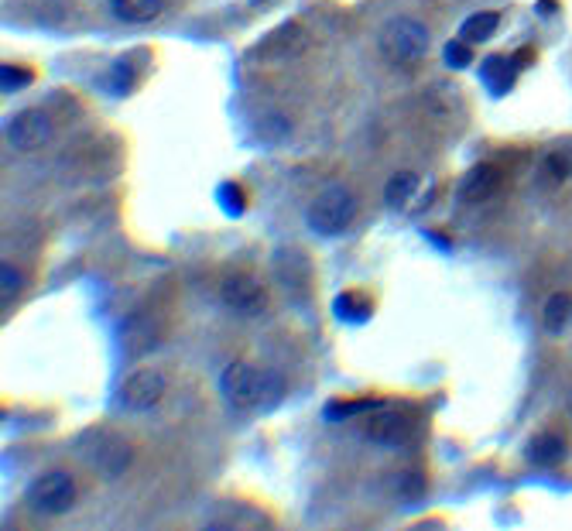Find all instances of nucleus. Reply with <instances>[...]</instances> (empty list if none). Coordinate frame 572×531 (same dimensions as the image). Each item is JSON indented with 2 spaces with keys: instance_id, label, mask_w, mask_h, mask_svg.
Returning a JSON list of instances; mask_svg holds the SVG:
<instances>
[{
  "instance_id": "nucleus-2",
  "label": "nucleus",
  "mask_w": 572,
  "mask_h": 531,
  "mask_svg": "<svg viewBox=\"0 0 572 531\" xmlns=\"http://www.w3.org/2000/svg\"><path fill=\"white\" fill-rule=\"evenodd\" d=\"M357 220V196L346 185H329L312 199L305 223L309 230H316L319 237H336V233L350 230V223Z\"/></svg>"
},
{
  "instance_id": "nucleus-22",
  "label": "nucleus",
  "mask_w": 572,
  "mask_h": 531,
  "mask_svg": "<svg viewBox=\"0 0 572 531\" xmlns=\"http://www.w3.org/2000/svg\"><path fill=\"white\" fill-rule=\"evenodd\" d=\"M367 408H377V401H370V398H360V401H346V405H333L329 408V415H357V412H367Z\"/></svg>"
},
{
  "instance_id": "nucleus-8",
  "label": "nucleus",
  "mask_w": 572,
  "mask_h": 531,
  "mask_svg": "<svg viewBox=\"0 0 572 531\" xmlns=\"http://www.w3.org/2000/svg\"><path fill=\"white\" fill-rule=\"evenodd\" d=\"M7 144L18 151H38L45 148L48 141H52V117L45 114V110H21V114L11 117V124H7Z\"/></svg>"
},
{
  "instance_id": "nucleus-14",
  "label": "nucleus",
  "mask_w": 572,
  "mask_h": 531,
  "mask_svg": "<svg viewBox=\"0 0 572 531\" xmlns=\"http://www.w3.org/2000/svg\"><path fill=\"white\" fill-rule=\"evenodd\" d=\"M497 28H501V14H497V11H480V14H473V18H466L459 38H463V42H470V45H480V42H490V38L497 35Z\"/></svg>"
},
{
  "instance_id": "nucleus-19",
  "label": "nucleus",
  "mask_w": 572,
  "mask_h": 531,
  "mask_svg": "<svg viewBox=\"0 0 572 531\" xmlns=\"http://www.w3.org/2000/svg\"><path fill=\"white\" fill-rule=\"evenodd\" d=\"M446 62L449 66H456V69H463V66H470L473 62V45L470 42H453V45H446Z\"/></svg>"
},
{
  "instance_id": "nucleus-3",
  "label": "nucleus",
  "mask_w": 572,
  "mask_h": 531,
  "mask_svg": "<svg viewBox=\"0 0 572 531\" xmlns=\"http://www.w3.org/2000/svg\"><path fill=\"white\" fill-rule=\"evenodd\" d=\"M429 45H432L429 28L415 18H394L381 35L384 55H388L394 66H401V69H412V66H418V62H425Z\"/></svg>"
},
{
  "instance_id": "nucleus-18",
  "label": "nucleus",
  "mask_w": 572,
  "mask_h": 531,
  "mask_svg": "<svg viewBox=\"0 0 572 531\" xmlns=\"http://www.w3.org/2000/svg\"><path fill=\"white\" fill-rule=\"evenodd\" d=\"M0 285H4V302L18 299V292L24 288V275L14 264H4V271H0Z\"/></svg>"
},
{
  "instance_id": "nucleus-11",
  "label": "nucleus",
  "mask_w": 572,
  "mask_h": 531,
  "mask_svg": "<svg viewBox=\"0 0 572 531\" xmlns=\"http://www.w3.org/2000/svg\"><path fill=\"white\" fill-rule=\"evenodd\" d=\"M110 11L124 24H148L165 11V0H110Z\"/></svg>"
},
{
  "instance_id": "nucleus-23",
  "label": "nucleus",
  "mask_w": 572,
  "mask_h": 531,
  "mask_svg": "<svg viewBox=\"0 0 572 531\" xmlns=\"http://www.w3.org/2000/svg\"><path fill=\"white\" fill-rule=\"evenodd\" d=\"M418 477H422V473H405V480H401V490H405L408 497H415V494H422V490H425V484Z\"/></svg>"
},
{
  "instance_id": "nucleus-7",
  "label": "nucleus",
  "mask_w": 572,
  "mask_h": 531,
  "mask_svg": "<svg viewBox=\"0 0 572 531\" xmlns=\"http://www.w3.org/2000/svg\"><path fill=\"white\" fill-rule=\"evenodd\" d=\"M220 299L227 309L237 312V316H257V312H264V305H268V288L254 275H247V271H233V275L223 278Z\"/></svg>"
},
{
  "instance_id": "nucleus-13",
  "label": "nucleus",
  "mask_w": 572,
  "mask_h": 531,
  "mask_svg": "<svg viewBox=\"0 0 572 531\" xmlns=\"http://www.w3.org/2000/svg\"><path fill=\"white\" fill-rule=\"evenodd\" d=\"M569 323H572V295L555 292L542 309V326L549 329L552 336H559V333H566Z\"/></svg>"
},
{
  "instance_id": "nucleus-16",
  "label": "nucleus",
  "mask_w": 572,
  "mask_h": 531,
  "mask_svg": "<svg viewBox=\"0 0 572 531\" xmlns=\"http://www.w3.org/2000/svg\"><path fill=\"white\" fill-rule=\"evenodd\" d=\"M415 192H418L415 172H398V175H391L388 185H384V199H388L391 206H408L415 199Z\"/></svg>"
},
{
  "instance_id": "nucleus-4",
  "label": "nucleus",
  "mask_w": 572,
  "mask_h": 531,
  "mask_svg": "<svg viewBox=\"0 0 572 531\" xmlns=\"http://www.w3.org/2000/svg\"><path fill=\"white\" fill-rule=\"evenodd\" d=\"M83 456L93 470H100L103 477H124L127 466L134 460V449L131 442L117 432H107V429H93L90 436H83Z\"/></svg>"
},
{
  "instance_id": "nucleus-10",
  "label": "nucleus",
  "mask_w": 572,
  "mask_h": 531,
  "mask_svg": "<svg viewBox=\"0 0 572 531\" xmlns=\"http://www.w3.org/2000/svg\"><path fill=\"white\" fill-rule=\"evenodd\" d=\"M501 182H504V172L497 165H490V162H483L473 168L470 175H466V182H463V203H483V199H490L497 189H501Z\"/></svg>"
},
{
  "instance_id": "nucleus-12",
  "label": "nucleus",
  "mask_w": 572,
  "mask_h": 531,
  "mask_svg": "<svg viewBox=\"0 0 572 531\" xmlns=\"http://www.w3.org/2000/svg\"><path fill=\"white\" fill-rule=\"evenodd\" d=\"M562 456H566V442H562V436H555L552 429L538 432V436L528 442V460L538 466H552L559 463Z\"/></svg>"
},
{
  "instance_id": "nucleus-6",
  "label": "nucleus",
  "mask_w": 572,
  "mask_h": 531,
  "mask_svg": "<svg viewBox=\"0 0 572 531\" xmlns=\"http://www.w3.org/2000/svg\"><path fill=\"white\" fill-rule=\"evenodd\" d=\"M165 391H168V377L158 367H141L120 384L117 398L120 408H127V412H148V408H155L165 398Z\"/></svg>"
},
{
  "instance_id": "nucleus-17",
  "label": "nucleus",
  "mask_w": 572,
  "mask_h": 531,
  "mask_svg": "<svg viewBox=\"0 0 572 531\" xmlns=\"http://www.w3.org/2000/svg\"><path fill=\"white\" fill-rule=\"evenodd\" d=\"M333 309H336V316H340V319L364 323V319L370 316V299H364V292H343V295H336Z\"/></svg>"
},
{
  "instance_id": "nucleus-15",
  "label": "nucleus",
  "mask_w": 572,
  "mask_h": 531,
  "mask_svg": "<svg viewBox=\"0 0 572 531\" xmlns=\"http://www.w3.org/2000/svg\"><path fill=\"white\" fill-rule=\"evenodd\" d=\"M514 76H518V66H514V59H501V55H494V59H487V66H483V79H487V83L494 86L497 93L511 90Z\"/></svg>"
},
{
  "instance_id": "nucleus-21",
  "label": "nucleus",
  "mask_w": 572,
  "mask_h": 531,
  "mask_svg": "<svg viewBox=\"0 0 572 531\" xmlns=\"http://www.w3.org/2000/svg\"><path fill=\"white\" fill-rule=\"evenodd\" d=\"M31 72H24L18 66H4V93H14V90H21V86H28L31 83Z\"/></svg>"
},
{
  "instance_id": "nucleus-1",
  "label": "nucleus",
  "mask_w": 572,
  "mask_h": 531,
  "mask_svg": "<svg viewBox=\"0 0 572 531\" xmlns=\"http://www.w3.org/2000/svg\"><path fill=\"white\" fill-rule=\"evenodd\" d=\"M223 398L230 401L237 412H257V408H268L285 394V381L281 374L268 367H257L251 360H233L220 377Z\"/></svg>"
},
{
  "instance_id": "nucleus-9",
  "label": "nucleus",
  "mask_w": 572,
  "mask_h": 531,
  "mask_svg": "<svg viewBox=\"0 0 572 531\" xmlns=\"http://www.w3.org/2000/svg\"><path fill=\"white\" fill-rule=\"evenodd\" d=\"M415 436V418L408 412H381L367 418V439L377 446H405Z\"/></svg>"
},
{
  "instance_id": "nucleus-5",
  "label": "nucleus",
  "mask_w": 572,
  "mask_h": 531,
  "mask_svg": "<svg viewBox=\"0 0 572 531\" xmlns=\"http://www.w3.org/2000/svg\"><path fill=\"white\" fill-rule=\"evenodd\" d=\"M79 497L76 477L69 470H48L31 484L28 490V508L35 514H45V518H55V514H66Z\"/></svg>"
},
{
  "instance_id": "nucleus-20",
  "label": "nucleus",
  "mask_w": 572,
  "mask_h": 531,
  "mask_svg": "<svg viewBox=\"0 0 572 531\" xmlns=\"http://www.w3.org/2000/svg\"><path fill=\"white\" fill-rule=\"evenodd\" d=\"M223 206H230V213H244V206H247V192L240 189L237 182H227L223 185Z\"/></svg>"
}]
</instances>
